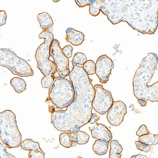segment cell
Masks as SVG:
<instances>
[{"label": "cell", "instance_id": "d6986e66", "mask_svg": "<svg viewBox=\"0 0 158 158\" xmlns=\"http://www.w3.org/2000/svg\"><path fill=\"white\" fill-rule=\"evenodd\" d=\"M10 83L18 94L22 93L26 89V84L21 78L17 77L13 78L10 81Z\"/></svg>", "mask_w": 158, "mask_h": 158}, {"label": "cell", "instance_id": "30bf717a", "mask_svg": "<svg viewBox=\"0 0 158 158\" xmlns=\"http://www.w3.org/2000/svg\"><path fill=\"white\" fill-rule=\"evenodd\" d=\"M96 73L102 84L106 83L112 69L114 67V63L106 55H102L98 59L96 64Z\"/></svg>", "mask_w": 158, "mask_h": 158}, {"label": "cell", "instance_id": "1f68e13d", "mask_svg": "<svg viewBox=\"0 0 158 158\" xmlns=\"http://www.w3.org/2000/svg\"><path fill=\"white\" fill-rule=\"evenodd\" d=\"M100 118V117L99 116H98L96 114H93L89 123L90 124H94L99 121Z\"/></svg>", "mask_w": 158, "mask_h": 158}, {"label": "cell", "instance_id": "2e32d148", "mask_svg": "<svg viewBox=\"0 0 158 158\" xmlns=\"http://www.w3.org/2000/svg\"><path fill=\"white\" fill-rule=\"evenodd\" d=\"M109 142L102 140L95 141L93 145V150L94 152L99 156L106 154L109 148Z\"/></svg>", "mask_w": 158, "mask_h": 158}, {"label": "cell", "instance_id": "f546056e", "mask_svg": "<svg viewBox=\"0 0 158 158\" xmlns=\"http://www.w3.org/2000/svg\"><path fill=\"white\" fill-rule=\"evenodd\" d=\"M6 11L4 10L0 11V26H2L6 24Z\"/></svg>", "mask_w": 158, "mask_h": 158}, {"label": "cell", "instance_id": "3957f363", "mask_svg": "<svg viewBox=\"0 0 158 158\" xmlns=\"http://www.w3.org/2000/svg\"><path fill=\"white\" fill-rule=\"evenodd\" d=\"M158 63L157 55L153 52L143 59L136 71L133 81L134 94L138 99L147 103V98L151 86V81Z\"/></svg>", "mask_w": 158, "mask_h": 158}, {"label": "cell", "instance_id": "ffe728a7", "mask_svg": "<svg viewBox=\"0 0 158 158\" xmlns=\"http://www.w3.org/2000/svg\"><path fill=\"white\" fill-rule=\"evenodd\" d=\"M139 140L141 143L148 145H155L158 143V135L150 133L148 135L139 137Z\"/></svg>", "mask_w": 158, "mask_h": 158}, {"label": "cell", "instance_id": "4fadbf2b", "mask_svg": "<svg viewBox=\"0 0 158 158\" xmlns=\"http://www.w3.org/2000/svg\"><path fill=\"white\" fill-rule=\"evenodd\" d=\"M66 40L73 45L77 46L81 45L84 40L85 35L81 32L70 28L66 31Z\"/></svg>", "mask_w": 158, "mask_h": 158}, {"label": "cell", "instance_id": "f1b7e54d", "mask_svg": "<svg viewBox=\"0 0 158 158\" xmlns=\"http://www.w3.org/2000/svg\"><path fill=\"white\" fill-rule=\"evenodd\" d=\"M150 133V132L148 130L147 126L143 124L139 128L136 132L137 136L140 137L144 135H146Z\"/></svg>", "mask_w": 158, "mask_h": 158}, {"label": "cell", "instance_id": "9a60e30c", "mask_svg": "<svg viewBox=\"0 0 158 158\" xmlns=\"http://www.w3.org/2000/svg\"><path fill=\"white\" fill-rule=\"evenodd\" d=\"M37 19L41 28L44 30H48L53 25L52 18L47 12H44L39 14Z\"/></svg>", "mask_w": 158, "mask_h": 158}, {"label": "cell", "instance_id": "6da1fadb", "mask_svg": "<svg viewBox=\"0 0 158 158\" xmlns=\"http://www.w3.org/2000/svg\"><path fill=\"white\" fill-rule=\"evenodd\" d=\"M73 68L69 77L75 91L74 99L64 111H57L51 115V122L60 131L73 133L89 123L91 118L94 88L89 75L82 67L72 62Z\"/></svg>", "mask_w": 158, "mask_h": 158}, {"label": "cell", "instance_id": "cb8c5ba5", "mask_svg": "<svg viewBox=\"0 0 158 158\" xmlns=\"http://www.w3.org/2000/svg\"><path fill=\"white\" fill-rule=\"evenodd\" d=\"M55 78L51 76H45L43 77L42 80L41 84L44 88H51Z\"/></svg>", "mask_w": 158, "mask_h": 158}, {"label": "cell", "instance_id": "484cf974", "mask_svg": "<svg viewBox=\"0 0 158 158\" xmlns=\"http://www.w3.org/2000/svg\"><path fill=\"white\" fill-rule=\"evenodd\" d=\"M135 143L137 148L142 151L147 153L152 150V147L150 145L143 143L140 141H136Z\"/></svg>", "mask_w": 158, "mask_h": 158}, {"label": "cell", "instance_id": "8fae6325", "mask_svg": "<svg viewBox=\"0 0 158 158\" xmlns=\"http://www.w3.org/2000/svg\"><path fill=\"white\" fill-rule=\"evenodd\" d=\"M127 113V107L122 101L114 102L108 111L107 118L109 123L113 126H119L123 122Z\"/></svg>", "mask_w": 158, "mask_h": 158}, {"label": "cell", "instance_id": "83f0119b", "mask_svg": "<svg viewBox=\"0 0 158 158\" xmlns=\"http://www.w3.org/2000/svg\"><path fill=\"white\" fill-rule=\"evenodd\" d=\"M73 49V48L70 45L65 46L63 48L61 49L64 56L68 59L72 57Z\"/></svg>", "mask_w": 158, "mask_h": 158}, {"label": "cell", "instance_id": "9c48e42d", "mask_svg": "<svg viewBox=\"0 0 158 158\" xmlns=\"http://www.w3.org/2000/svg\"><path fill=\"white\" fill-rule=\"evenodd\" d=\"M60 44L56 39H54L50 48V55L54 59L57 67L59 76L65 78L69 75L70 71L69 59L63 53Z\"/></svg>", "mask_w": 158, "mask_h": 158}, {"label": "cell", "instance_id": "d6a6232c", "mask_svg": "<svg viewBox=\"0 0 158 158\" xmlns=\"http://www.w3.org/2000/svg\"><path fill=\"white\" fill-rule=\"evenodd\" d=\"M131 158H148V157L146 156L139 154L136 156H133Z\"/></svg>", "mask_w": 158, "mask_h": 158}, {"label": "cell", "instance_id": "5bb4252c", "mask_svg": "<svg viewBox=\"0 0 158 158\" xmlns=\"http://www.w3.org/2000/svg\"><path fill=\"white\" fill-rule=\"evenodd\" d=\"M71 140L73 143V147L75 146L77 144H84L88 142L89 136L85 132L82 131H76L73 133H68Z\"/></svg>", "mask_w": 158, "mask_h": 158}, {"label": "cell", "instance_id": "7402d4cb", "mask_svg": "<svg viewBox=\"0 0 158 158\" xmlns=\"http://www.w3.org/2000/svg\"><path fill=\"white\" fill-rule=\"evenodd\" d=\"M83 68L88 75H94L96 73V64L92 60H87L84 64Z\"/></svg>", "mask_w": 158, "mask_h": 158}, {"label": "cell", "instance_id": "836d02e7", "mask_svg": "<svg viewBox=\"0 0 158 158\" xmlns=\"http://www.w3.org/2000/svg\"><path fill=\"white\" fill-rule=\"evenodd\" d=\"M83 158L82 157H78V158Z\"/></svg>", "mask_w": 158, "mask_h": 158}, {"label": "cell", "instance_id": "e0dca14e", "mask_svg": "<svg viewBox=\"0 0 158 158\" xmlns=\"http://www.w3.org/2000/svg\"><path fill=\"white\" fill-rule=\"evenodd\" d=\"M105 2L104 0H89V12L94 17L98 16L100 12V7Z\"/></svg>", "mask_w": 158, "mask_h": 158}, {"label": "cell", "instance_id": "44dd1931", "mask_svg": "<svg viewBox=\"0 0 158 158\" xmlns=\"http://www.w3.org/2000/svg\"><path fill=\"white\" fill-rule=\"evenodd\" d=\"M59 141L61 145L65 148H70L73 146V143L71 140L68 133H63L60 134Z\"/></svg>", "mask_w": 158, "mask_h": 158}, {"label": "cell", "instance_id": "5b68a950", "mask_svg": "<svg viewBox=\"0 0 158 158\" xmlns=\"http://www.w3.org/2000/svg\"><path fill=\"white\" fill-rule=\"evenodd\" d=\"M39 38H44L45 41L36 51L35 57L38 68L45 76H51L55 78L60 77L56 64L49 59L50 46L54 40L53 34L48 30H44L39 35Z\"/></svg>", "mask_w": 158, "mask_h": 158}, {"label": "cell", "instance_id": "7a4b0ae2", "mask_svg": "<svg viewBox=\"0 0 158 158\" xmlns=\"http://www.w3.org/2000/svg\"><path fill=\"white\" fill-rule=\"evenodd\" d=\"M117 23L126 22L143 34H154L158 26V0L118 1Z\"/></svg>", "mask_w": 158, "mask_h": 158}, {"label": "cell", "instance_id": "7c38bea8", "mask_svg": "<svg viewBox=\"0 0 158 158\" xmlns=\"http://www.w3.org/2000/svg\"><path fill=\"white\" fill-rule=\"evenodd\" d=\"M96 127L94 128L89 127L91 131L92 137L99 140H102L109 142L112 139V135L110 131L104 125L96 123Z\"/></svg>", "mask_w": 158, "mask_h": 158}, {"label": "cell", "instance_id": "52a82bcc", "mask_svg": "<svg viewBox=\"0 0 158 158\" xmlns=\"http://www.w3.org/2000/svg\"><path fill=\"white\" fill-rule=\"evenodd\" d=\"M0 65L7 68L13 74L21 77L32 76L34 75L29 64L9 49L0 50Z\"/></svg>", "mask_w": 158, "mask_h": 158}, {"label": "cell", "instance_id": "277c9868", "mask_svg": "<svg viewBox=\"0 0 158 158\" xmlns=\"http://www.w3.org/2000/svg\"><path fill=\"white\" fill-rule=\"evenodd\" d=\"M0 138L7 148L21 145L22 135L17 125L16 115L10 110L0 113Z\"/></svg>", "mask_w": 158, "mask_h": 158}, {"label": "cell", "instance_id": "4316f807", "mask_svg": "<svg viewBox=\"0 0 158 158\" xmlns=\"http://www.w3.org/2000/svg\"><path fill=\"white\" fill-rule=\"evenodd\" d=\"M0 158H16L14 156L8 153L6 148L0 143Z\"/></svg>", "mask_w": 158, "mask_h": 158}, {"label": "cell", "instance_id": "4dcf8cb0", "mask_svg": "<svg viewBox=\"0 0 158 158\" xmlns=\"http://www.w3.org/2000/svg\"><path fill=\"white\" fill-rule=\"evenodd\" d=\"M75 2L80 7H83L89 5V0H75Z\"/></svg>", "mask_w": 158, "mask_h": 158}, {"label": "cell", "instance_id": "ba28073f", "mask_svg": "<svg viewBox=\"0 0 158 158\" xmlns=\"http://www.w3.org/2000/svg\"><path fill=\"white\" fill-rule=\"evenodd\" d=\"M95 96L92 105L94 110L101 114L106 113L113 103L111 92L103 88L102 85H94Z\"/></svg>", "mask_w": 158, "mask_h": 158}, {"label": "cell", "instance_id": "603a6c76", "mask_svg": "<svg viewBox=\"0 0 158 158\" xmlns=\"http://www.w3.org/2000/svg\"><path fill=\"white\" fill-rule=\"evenodd\" d=\"M87 61L86 56L81 52H78L75 54L73 59V63L83 66Z\"/></svg>", "mask_w": 158, "mask_h": 158}, {"label": "cell", "instance_id": "ac0fdd59", "mask_svg": "<svg viewBox=\"0 0 158 158\" xmlns=\"http://www.w3.org/2000/svg\"><path fill=\"white\" fill-rule=\"evenodd\" d=\"M109 158H121V153L123 151L121 145L117 140H113L110 143Z\"/></svg>", "mask_w": 158, "mask_h": 158}, {"label": "cell", "instance_id": "d4e9b609", "mask_svg": "<svg viewBox=\"0 0 158 158\" xmlns=\"http://www.w3.org/2000/svg\"><path fill=\"white\" fill-rule=\"evenodd\" d=\"M44 153L40 148L35 149L30 151L29 158H44Z\"/></svg>", "mask_w": 158, "mask_h": 158}, {"label": "cell", "instance_id": "8992f818", "mask_svg": "<svg viewBox=\"0 0 158 158\" xmlns=\"http://www.w3.org/2000/svg\"><path fill=\"white\" fill-rule=\"evenodd\" d=\"M48 96L51 102L57 108L67 107L73 101L75 96L72 82L60 76L56 77L49 89Z\"/></svg>", "mask_w": 158, "mask_h": 158}]
</instances>
